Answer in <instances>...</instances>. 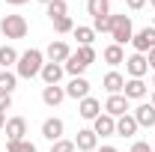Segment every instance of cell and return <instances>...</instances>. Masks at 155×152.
Returning a JSON list of instances; mask_svg holds the SVG:
<instances>
[{"label": "cell", "instance_id": "1", "mask_svg": "<svg viewBox=\"0 0 155 152\" xmlns=\"http://www.w3.org/2000/svg\"><path fill=\"white\" fill-rule=\"evenodd\" d=\"M93 63H96V51H93V45H78V51H72V57L63 63V69H66L72 78H81Z\"/></svg>", "mask_w": 155, "mask_h": 152}, {"label": "cell", "instance_id": "2", "mask_svg": "<svg viewBox=\"0 0 155 152\" xmlns=\"http://www.w3.org/2000/svg\"><path fill=\"white\" fill-rule=\"evenodd\" d=\"M42 66H45V54H42L39 48H27L18 57V63H15V75L30 81V78H36L39 72H42Z\"/></svg>", "mask_w": 155, "mask_h": 152}, {"label": "cell", "instance_id": "3", "mask_svg": "<svg viewBox=\"0 0 155 152\" xmlns=\"http://www.w3.org/2000/svg\"><path fill=\"white\" fill-rule=\"evenodd\" d=\"M110 36H114V45H125L134 39V27H131V15H110Z\"/></svg>", "mask_w": 155, "mask_h": 152}, {"label": "cell", "instance_id": "4", "mask_svg": "<svg viewBox=\"0 0 155 152\" xmlns=\"http://www.w3.org/2000/svg\"><path fill=\"white\" fill-rule=\"evenodd\" d=\"M27 30H30V24H27L24 15H3L0 18V33L6 39H24Z\"/></svg>", "mask_w": 155, "mask_h": 152}, {"label": "cell", "instance_id": "5", "mask_svg": "<svg viewBox=\"0 0 155 152\" xmlns=\"http://www.w3.org/2000/svg\"><path fill=\"white\" fill-rule=\"evenodd\" d=\"M131 45H134V54H146V51H152V48H155V27H143V30H137L134 39H131Z\"/></svg>", "mask_w": 155, "mask_h": 152}, {"label": "cell", "instance_id": "6", "mask_svg": "<svg viewBox=\"0 0 155 152\" xmlns=\"http://www.w3.org/2000/svg\"><path fill=\"white\" fill-rule=\"evenodd\" d=\"M78 114H81V119H96V116H101V101H98L96 95H87V98H81L78 101Z\"/></svg>", "mask_w": 155, "mask_h": 152}, {"label": "cell", "instance_id": "7", "mask_svg": "<svg viewBox=\"0 0 155 152\" xmlns=\"http://www.w3.org/2000/svg\"><path fill=\"white\" fill-rule=\"evenodd\" d=\"M45 57H48V63H66V60L72 57V48H69V45H66L63 39H54V42L48 45Z\"/></svg>", "mask_w": 155, "mask_h": 152}, {"label": "cell", "instance_id": "8", "mask_svg": "<svg viewBox=\"0 0 155 152\" xmlns=\"http://www.w3.org/2000/svg\"><path fill=\"white\" fill-rule=\"evenodd\" d=\"M104 114L114 116V119H119V116L128 114V98L119 93V95H107V101H104Z\"/></svg>", "mask_w": 155, "mask_h": 152}, {"label": "cell", "instance_id": "9", "mask_svg": "<svg viewBox=\"0 0 155 152\" xmlns=\"http://www.w3.org/2000/svg\"><path fill=\"white\" fill-rule=\"evenodd\" d=\"M63 131H66V122L60 119V116H51V119H45L42 122V137L45 140H63Z\"/></svg>", "mask_w": 155, "mask_h": 152}, {"label": "cell", "instance_id": "10", "mask_svg": "<svg viewBox=\"0 0 155 152\" xmlns=\"http://www.w3.org/2000/svg\"><path fill=\"white\" fill-rule=\"evenodd\" d=\"M146 93H149V87L143 84V78H128L125 87H122V95H125L128 101H131V98L140 101V98H146Z\"/></svg>", "mask_w": 155, "mask_h": 152}, {"label": "cell", "instance_id": "11", "mask_svg": "<svg viewBox=\"0 0 155 152\" xmlns=\"http://www.w3.org/2000/svg\"><path fill=\"white\" fill-rule=\"evenodd\" d=\"M125 72H128V78H143L149 72L146 54H131V57H125Z\"/></svg>", "mask_w": 155, "mask_h": 152}, {"label": "cell", "instance_id": "12", "mask_svg": "<svg viewBox=\"0 0 155 152\" xmlns=\"http://www.w3.org/2000/svg\"><path fill=\"white\" fill-rule=\"evenodd\" d=\"M96 146H98V134L93 128H81L78 131V137H75V149L78 152H96Z\"/></svg>", "mask_w": 155, "mask_h": 152}, {"label": "cell", "instance_id": "13", "mask_svg": "<svg viewBox=\"0 0 155 152\" xmlns=\"http://www.w3.org/2000/svg\"><path fill=\"white\" fill-rule=\"evenodd\" d=\"M3 131H6V140H24V134H27V119H24V116L6 119Z\"/></svg>", "mask_w": 155, "mask_h": 152}, {"label": "cell", "instance_id": "14", "mask_svg": "<svg viewBox=\"0 0 155 152\" xmlns=\"http://www.w3.org/2000/svg\"><path fill=\"white\" fill-rule=\"evenodd\" d=\"M137 119V125L140 128H155V107L149 104V101H143V104H137L134 114H131Z\"/></svg>", "mask_w": 155, "mask_h": 152}, {"label": "cell", "instance_id": "15", "mask_svg": "<svg viewBox=\"0 0 155 152\" xmlns=\"http://www.w3.org/2000/svg\"><path fill=\"white\" fill-rule=\"evenodd\" d=\"M93 131H96L98 137H114V134H116V119L107 116V114L96 116V119H93Z\"/></svg>", "mask_w": 155, "mask_h": 152}, {"label": "cell", "instance_id": "16", "mask_svg": "<svg viewBox=\"0 0 155 152\" xmlns=\"http://www.w3.org/2000/svg\"><path fill=\"white\" fill-rule=\"evenodd\" d=\"M63 63H45L42 66V72H39V78L45 81V87H54V84H60V78H63Z\"/></svg>", "mask_w": 155, "mask_h": 152}, {"label": "cell", "instance_id": "17", "mask_svg": "<svg viewBox=\"0 0 155 152\" xmlns=\"http://www.w3.org/2000/svg\"><path fill=\"white\" fill-rule=\"evenodd\" d=\"M66 95H69V98H78V101L87 98V95H90V81H87L84 75H81V78H72L69 87H66Z\"/></svg>", "mask_w": 155, "mask_h": 152}, {"label": "cell", "instance_id": "18", "mask_svg": "<svg viewBox=\"0 0 155 152\" xmlns=\"http://www.w3.org/2000/svg\"><path fill=\"white\" fill-rule=\"evenodd\" d=\"M101 87L107 90V95H119L122 87H125V78L119 75V72H107V75L101 78Z\"/></svg>", "mask_w": 155, "mask_h": 152}, {"label": "cell", "instance_id": "19", "mask_svg": "<svg viewBox=\"0 0 155 152\" xmlns=\"http://www.w3.org/2000/svg\"><path fill=\"white\" fill-rule=\"evenodd\" d=\"M137 128H140V125H137V119L131 114H125V116L116 119V134H119V137H134Z\"/></svg>", "mask_w": 155, "mask_h": 152}, {"label": "cell", "instance_id": "20", "mask_svg": "<svg viewBox=\"0 0 155 152\" xmlns=\"http://www.w3.org/2000/svg\"><path fill=\"white\" fill-rule=\"evenodd\" d=\"M63 98H66V87H60V84H54V87H45V90H42V101H45L48 107H57Z\"/></svg>", "mask_w": 155, "mask_h": 152}, {"label": "cell", "instance_id": "21", "mask_svg": "<svg viewBox=\"0 0 155 152\" xmlns=\"http://www.w3.org/2000/svg\"><path fill=\"white\" fill-rule=\"evenodd\" d=\"M101 57L107 66H119V63H125V51H122V45H107L101 51Z\"/></svg>", "mask_w": 155, "mask_h": 152}, {"label": "cell", "instance_id": "22", "mask_svg": "<svg viewBox=\"0 0 155 152\" xmlns=\"http://www.w3.org/2000/svg\"><path fill=\"white\" fill-rule=\"evenodd\" d=\"M15 87H18V75L15 72H9V69H0V93H15Z\"/></svg>", "mask_w": 155, "mask_h": 152}, {"label": "cell", "instance_id": "23", "mask_svg": "<svg viewBox=\"0 0 155 152\" xmlns=\"http://www.w3.org/2000/svg\"><path fill=\"white\" fill-rule=\"evenodd\" d=\"M87 12H90L93 18L110 15V0H87Z\"/></svg>", "mask_w": 155, "mask_h": 152}, {"label": "cell", "instance_id": "24", "mask_svg": "<svg viewBox=\"0 0 155 152\" xmlns=\"http://www.w3.org/2000/svg\"><path fill=\"white\" fill-rule=\"evenodd\" d=\"M45 12H48L51 21H57V18H63V15H69V3H66V0H51V3L45 6Z\"/></svg>", "mask_w": 155, "mask_h": 152}, {"label": "cell", "instance_id": "25", "mask_svg": "<svg viewBox=\"0 0 155 152\" xmlns=\"http://www.w3.org/2000/svg\"><path fill=\"white\" fill-rule=\"evenodd\" d=\"M18 51H15V48H12V45H3V48H0V69H9V66H15V63H18Z\"/></svg>", "mask_w": 155, "mask_h": 152}, {"label": "cell", "instance_id": "26", "mask_svg": "<svg viewBox=\"0 0 155 152\" xmlns=\"http://www.w3.org/2000/svg\"><path fill=\"white\" fill-rule=\"evenodd\" d=\"M6 152H39L30 140H6Z\"/></svg>", "mask_w": 155, "mask_h": 152}, {"label": "cell", "instance_id": "27", "mask_svg": "<svg viewBox=\"0 0 155 152\" xmlns=\"http://www.w3.org/2000/svg\"><path fill=\"white\" fill-rule=\"evenodd\" d=\"M72 33H75L78 45H93V39H96V30L93 27H75Z\"/></svg>", "mask_w": 155, "mask_h": 152}, {"label": "cell", "instance_id": "28", "mask_svg": "<svg viewBox=\"0 0 155 152\" xmlns=\"http://www.w3.org/2000/svg\"><path fill=\"white\" fill-rule=\"evenodd\" d=\"M51 24H54V30H57L60 36H66V33H72V30H75V21H72V15H63V18L51 21Z\"/></svg>", "mask_w": 155, "mask_h": 152}, {"label": "cell", "instance_id": "29", "mask_svg": "<svg viewBox=\"0 0 155 152\" xmlns=\"http://www.w3.org/2000/svg\"><path fill=\"white\" fill-rule=\"evenodd\" d=\"M93 30H96V33H110V15L93 18Z\"/></svg>", "mask_w": 155, "mask_h": 152}, {"label": "cell", "instance_id": "30", "mask_svg": "<svg viewBox=\"0 0 155 152\" xmlns=\"http://www.w3.org/2000/svg\"><path fill=\"white\" fill-rule=\"evenodd\" d=\"M51 152H75V140H54L51 143Z\"/></svg>", "mask_w": 155, "mask_h": 152}, {"label": "cell", "instance_id": "31", "mask_svg": "<svg viewBox=\"0 0 155 152\" xmlns=\"http://www.w3.org/2000/svg\"><path fill=\"white\" fill-rule=\"evenodd\" d=\"M9 107H12V95H9V93H0V111L6 114Z\"/></svg>", "mask_w": 155, "mask_h": 152}, {"label": "cell", "instance_id": "32", "mask_svg": "<svg viewBox=\"0 0 155 152\" xmlns=\"http://www.w3.org/2000/svg\"><path fill=\"white\" fill-rule=\"evenodd\" d=\"M125 6H128L131 12H140V9L146 6V0H125Z\"/></svg>", "mask_w": 155, "mask_h": 152}, {"label": "cell", "instance_id": "33", "mask_svg": "<svg viewBox=\"0 0 155 152\" xmlns=\"http://www.w3.org/2000/svg\"><path fill=\"white\" fill-rule=\"evenodd\" d=\"M131 152H152V149H149V143H143V140H134Z\"/></svg>", "mask_w": 155, "mask_h": 152}, {"label": "cell", "instance_id": "34", "mask_svg": "<svg viewBox=\"0 0 155 152\" xmlns=\"http://www.w3.org/2000/svg\"><path fill=\"white\" fill-rule=\"evenodd\" d=\"M146 63H149V69H155V48H152V51H146Z\"/></svg>", "mask_w": 155, "mask_h": 152}, {"label": "cell", "instance_id": "35", "mask_svg": "<svg viewBox=\"0 0 155 152\" xmlns=\"http://www.w3.org/2000/svg\"><path fill=\"white\" fill-rule=\"evenodd\" d=\"M96 152H119L116 146H101V149H96Z\"/></svg>", "mask_w": 155, "mask_h": 152}, {"label": "cell", "instance_id": "36", "mask_svg": "<svg viewBox=\"0 0 155 152\" xmlns=\"http://www.w3.org/2000/svg\"><path fill=\"white\" fill-rule=\"evenodd\" d=\"M6 3H9V6H24L27 0H6Z\"/></svg>", "mask_w": 155, "mask_h": 152}, {"label": "cell", "instance_id": "37", "mask_svg": "<svg viewBox=\"0 0 155 152\" xmlns=\"http://www.w3.org/2000/svg\"><path fill=\"white\" fill-rule=\"evenodd\" d=\"M3 125H6V114L0 111V128H3Z\"/></svg>", "mask_w": 155, "mask_h": 152}, {"label": "cell", "instance_id": "38", "mask_svg": "<svg viewBox=\"0 0 155 152\" xmlns=\"http://www.w3.org/2000/svg\"><path fill=\"white\" fill-rule=\"evenodd\" d=\"M149 104H152V107H155V90H152V98H149Z\"/></svg>", "mask_w": 155, "mask_h": 152}, {"label": "cell", "instance_id": "39", "mask_svg": "<svg viewBox=\"0 0 155 152\" xmlns=\"http://www.w3.org/2000/svg\"><path fill=\"white\" fill-rule=\"evenodd\" d=\"M39 3H45V6H48V3H51V0H39Z\"/></svg>", "mask_w": 155, "mask_h": 152}, {"label": "cell", "instance_id": "40", "mask_svg": "<svg viewBox=\"0 0 155 152\" xmlns=\"http://www.w3.org/2000/svg\"><path fill=\"white\" fill-rule=\"evenodd\" d=\"M152 90H155V78H152Z\"/></svg>", "mask_w": 155, "mask_h": 152}, {"label": "cell", "instance_id": "41", "mask_svg": "<svg viewBox=\"0 0 155 152\" xmlns=\"http://www.w3.org/2000/svg\"><path fill=\"white\" fill-rule=\"evenodd\" d=\"M152 27H155V15H152Z\"/></svg>", "mask_w": 155, "mask_h": 152}, {"label": "cell", "instance_id": "42", "mask_svg": "<svg viewBox=\"0 0 155 152\" xmlns=\"http://www.w3.org/2000/svg\"><path fill=\"white\" fill-rule=\"evenodd\" d=\"M149 3H152V6H155V0H149Z\"/></svg>", "mask_w": 155, "mask_h": 152}, {"label": "cell", "instance_id": "43", "mask_svg": "<svg viewBox=\"0 0 155 152\" xmlns=\"http://www.w3.org/2000/svg\"><path fill=\"white\" fill-rule=\"evenodd\" d=\"M152 152H155V149H152Z\"/></svg>", "mask_w": 155, "mask_h": 152}]
</instances>
